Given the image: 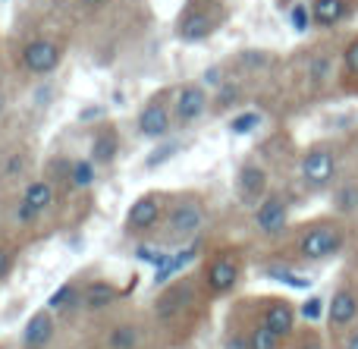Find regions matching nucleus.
Returning <instances> with one entry per match:
<instances>
[{"label": "nucleus", "mask_w": 358, "mask_h": 349, "mask_svg": "<svg viewBox=\"0 0 358 349\" xmlns=\"http://www.w3.org/2000/svg\"><path fill=\"white\" fill-rule=\"evenodd\" d=\"M343 245H346L343 227L321 220V224H311L308 230H302V236H299V255L308 258V262H324V258H334Z\"/></svg>", "instance_id": "nucleus-1"}, {"label": "nucleus", "mask_w": 358, "mask_h": 349, "mask_svg": "<svg viewBox=\"0 0 358 349\" xmlns=\"http://www.w3.org/2000/svg\"><path fill=\"white\" fill-rule=\"evenodd\" d=\"M336 155L327 148V145H315L311 151H305L302 157V180L308 183L311 189H327L336 176Z\"/></svg>", "instance_id": "nucleus-2"}, {"label": "nucleus", "mask_w": 358, "mask_h": 349, "mask_svg": "<svg viewBox=\"0 0 358 349\" xmlns=\"http://www.w3.org/2000/svg\"><path fill=\"white\" fill-rule=\"evenodd\" d=\"M330 331H349L358 325V293L352 287H340L327 302Z\"/></svg>", "instance_id": "nucleus-3"}, {"label": "nucleus", "mask_w": 358, "mask_h": 349, "mask_svg": "<svg viewBox=\"0 0 358 349\" xmlns=\"http://www.w3.org/2000/svg\"><path fill=\"white\" fill-rule=\"evenodd\" d=\"M22 63L29 73H38V76H48L57 69V63H60V48H57L54 41H44V38H38V41H29L22 50Z\"/></svg>", "instance_id": "nucleus-4"}, {"label": "nucleus", "mask_w": 358, "mask_h": 349, "mask_svg": "<svg viewBox=\"0 0 358 349\" xmlns=\"http://www.w3.org/2000/svg\"><path fill=\"white\" fill-rule=\"evenodd\" d=\"M167 224L170 233H176V236H195L204 224V208L198 201H179L176 208H170Z\"/></svg>", "instance_id": "nucleus-5"}, {"label": "nucleus", "mask_w": 358, "mask_h": 349, "mask_svg": "<svg viewBox=\"0 0 358 349\" xmlns=\"http://www.w3.org/2000/svg\"><path fill=\"white\" fill-rule=\"evenodd\" d=\"M255 220H258V227L264 233L277 236V233H283L286 220H289V208H286V201L280 195H267L258 205V211H255Z\"/></svg>", "instance_id": "nucleus-6"}, {"label": "nucleus", "mask_w": 358, "mask_h": 349, "mask_svg": "<svg viewBox=\"0 0 358 349\" xmlns=\"http://www.w3.org/2000/svg\"><path fill=\"white\" fill-rule=\"evenodd\" d=\"M161 220V201L155 199V195H145V199H138L136 205L129 208V218H126V227L136 233H145L151 230V227Z\"/></svg>", "instance_id": "nucleus-7"}, {"label": "nucleus", "mask_w": 358, "mask_h": 349, "mask_svg": "<svg viewBox=\"0 0 358 349\" xmlns=\"http://www.w3.org/2000/svg\"><path fill=\"white\" fill-rule=\"evenodd\" d=\"M50 337H54V315H50V312H38V315H31L29 325H25L22 346L25 349H44L50 343Z\"/></svg>", "instance_id": "nucleus-8"}, {"label": "nucleus", "mask_w": 358, "mask_h": 349, "mask_svg": "<svg viewBox=\"0 0 358 349\" xmlns=\"http://www.w3.org/2000/svg\"><path fill=\"white\" fill-rule=\"evenodd\" d=\"M204 107H208V92L201 85H185L176 98V120L192 123V120H198L204 113Z\"/></svg>", "instance_id": "nucleus-9"}, {"label": "nucleus", "mask_w": 358, "mask_h": 349, "mask_svg": "<svg viewBox=\"0 0 358 349\" xmlns=\"http://www.w3.org/2000/svg\"><path fill=\"white\" fill-rule=\"evenodd\" d=\"M346 16H349L346 0H315V3H311V19H315V25H321V29H334V25H340Z\"/></svg>", "instance_id": "nucleus-10"}, {"label": "nucleus", "mask_w": 358, "mask_h": 349, "mask_svg": "<svg viewBox=\"0 0 358 349\" xmlns=\"http://www.w3.org/2000/svg\"><path fill=\"white\" fill-rule=\"evenodd\" d=\"M239 280V268H236L233 258H217L214 264L208 268V287L214 293H229Z\"/></svg>", "instance_id": "nucleus-11"}, {"label": "nucleus", "mask_w": 358, "mask_h": 349, "mask_svg": "<svg viewBox=\"0 0 358 349\" xmlns=\"http://www.w3.org/2000/svg\"><path fill=\"white\" fill-rule=\"evenodd\" d=\"M261 325L271 327L277 337H289L292 327H296V308H292L289 302H273V306L264 312V321H261Z\"/></svg>", "instance_id": "nucleus-12"}, {"label": "nucleus", "mask_w": 358, "mask_h": 349, "mask_svg": "<svg viewBox=\"0 0 358 349\" xmlns=\"http://www.w3.org/2000/svg\"><path fill=\"white\" fill-rule=\"evenodd\" d=\"M138 129L148 138H161L170 129V111L164 104H148L142 111V117H138Z\"/></svg>", "instance_id": "nucleus-13"}, {"label": "nucleus", "mask_w": 358, "mask_h": 349, "mask_svg": "<svg viewBox=\"0 0 358 349\" xmlns=\"http://www.w3.org/2000/svg\"><path fill=\"white\" fill-rule=\"evenodd\" d=\"M267 189V173L261 167H255V164H245V167L239 170V192L245 201H255L258 195H264Z\"/></svg>", "instance_id": "nucleus-14"}, {"label": "nucleus", "mask_w": 358, "mask_h": 349, "mask_svg": "<svg viewBox=\"0 0 358 349\" xmlns=\"http://www.w3.org/2000/svg\"><path fill=\"white\" fill-rule=\"evenodd\" d=\"M214 19L208 16V13H192V16L182 19V25H179V38L182 41H204V38L214 31Z\"/></svg>", "instance_id": "nucleus-15"}, {"label": "nucleus", "mask_w": 358, "mask_h": 349, "mask_svg": "<svg viewBox=\"0 0 358 349\" xmlns=\"http://www.w3.org/2000/svg\"><path fill=\"white\" fill-rule=\"evenodd\" d=\"M50 205H54V189H50V183H31V186H25L22 208H29L31 214H44Z\"/></svg>", "instance_id": "nucleus-16"}, {"label": "nucleus", "mask_w": 358, "mask_h": 349, "mask_svg": "<svg viewBox=\"0 0 358 349\" xmlns=\"http://www.w3.org/2000/svg\"><path fill=\"white\" fill-rule=\"evenodd\" d=\"M107 346L110 349H138L142 346V331L136 325H120L107 334Z\"/></svg>", "instance_id": "nucleus-17"}, {"label": "nucleus", "mask_w": 358, "mask_h": 349, "mask_svg": "<svg viewBox=\"0 0 358 349\" xmlns=\"http://www.w3.org/2000/svg\"><path fill=\"white\" fill-rule=\"evenodd\" d=\"M195 262V249H185V252H176V255H170L167 262L157 268V274H155V283H167L173 274H179V271L185 268V264H192Z\"/></svg>", "instance_id": "nucleus-18"}, {"label": "nucleus", "mask_w": 358, "mask_h": 349, "mask_svg": "<svg viewBox=\"0 0 358 349\" xmlns=\"http://www.w3.org/2000/svg\"><path fill=\"white\" fill-rule=\"evenodd\" d=\"M117 296H120V290L113 287V283H92V287L85 290V306L88 308H107Z\"/></svg>", "instance_id": "nucleus-19"}, {"label": "nucleus", "mask_w": 358, "mask_h": 349, "mask_svg": "<svg viewBox=\"0 0 358 349\" xmlns=\"http://www.w3.org/2000/svg\"><path fill=\"white\" fill-rule=\"evenodd\" d=\"M185 302H189V287H185V283H182V287H173L167 296H164L161 302H157V315H164V318H170V315H176L179 308L185 306Z\"/></svg>", "instance_id": "nucleus-20"}, {"label": "nucleus", "mask_w": 358, "mask_h": 349, "mask_svg": "<svg viewBox=\"0 0 358 349\" xmlns=\"http://www.w3.org/2000/svg\"><path fill=\"white\" fill-rule=\"evenodd\" d=\"M69 183L76 189H85L94 183V161H76L69 164Z\"/></svg>", "instance_id": "nucleus-21"}, {"label": "nucleus", "mask_w": 358, "mask_h": 349, "mask_svg": "<svg viewBox=\"0 0 358 349\" xmlns=\"http://www.w3.org/2000/svg\"><path fill=\"white\" fill-rule=\"evenodd\" d=\"M264 274L271 277V280L286 283V287H296V290H311V280H308V277L296 274V271H289V268H267Z\"/></svg>", "instance_id": "nucleus-22"}, {"label": "nucleus", "mask_w": 358, "mask_h": 349, "mask_svg": "<svg viewBox=\"0 0 358 349\" xmlns=\"http://www.w3.org/2000/svg\"><path fill=\"white\" fill-rule=\"evenodd\" d=\"M248 349H280V337L271 331V327L258 325L252 331V337H248Z\"/></svg>", "instance_id": "nucleus-23"}, {"label": "nucleus", "mask_w": 358, "mask_h": 349, "mask_svg": "<svg viewBox=\"0 0 358 349\" xmlns=\"http://www.w3.org/2000/svg\"><path fill=\"white\" fill-rule=\"evenodd\" d=\"M299 315H302L308 325H317V321L327 315V302H324L321 296H308V299L302 302V308H299Z\"/></svg>", "instance_id": "nucleus-24"}, {"label": "nucleus", "mask_w": 358, "mask_h": 349, "mask_svg": "<svg viewBox=\"0 0 358 349\" xmlns=\"http://www.w3.org/2000/svg\"><path fill=\"white\" fill-rule=\"evenodd\" d=\"M113 155H117V138H113V136L94 138V145H92V161L94 164H107Z\"/></svg>", "instance_id": "nucleus-25"}, {"label": "nucleus", "mask_w": 358, "mask_h": 349, "mask_svg": "<svg viewBox=\"0 0 358 349\" xmlns=\"http://www.w3.org/2000/svg\"><path fill=\"white\" fill-rule=\"evenodd\" d=\"M261 126V113L248 111V113H239V117L229 123V132H236V136H248V132H255Z\"/></svg>", "instance_id": "nucleus-26"}, {"label": "nucleus", "mask_w": 358, "mask_h": 349, "mask_svg": "<svg viewBox=\"0 0 358 349\" xmlns=\"http://www.w3.org/2000/svg\"><path fill=\"white\" fill-rule=\"evenodd\" d=\"M289 22H292V29H296V31H308V25L315 22V19H311V10H308V6L296 3V6L289 10Z\"/></svg>", "instance_id": "nucleus-27"}, {"label": "nucleus", "mask_w": 358, "mask_h": 349, "mask_svg": "<svg viewBox=\"0 0 358 349\" xmlns=\"http://www.w3.org/2000/svg\"><path fill=\"white\" fill-rule=\"evenodd\" d=\"M76 296H79V287H73V283H63L60 290H57L54 296H50V308H60V306H73Z\"/></svg>", "instance_id": "nucleus-28"}, {"label": "nucleus", "mask_w": 358, "mask_h": 349, "mask_svg": "<svg viewBox=\"0 0 358 349\" xmlns=\"http://www.w3.org/2000/svg\"><path fill=\"white\" fill-rule=\"evenodd\" d=\"M136 258L138 262H145V264H151V268H161L164 262H167V252H157V249H151V245H138L136 249Z\"/></svg>", "instance_id": "nucleus-29"}, {"label": "nucleus", "mask_w": 358, "mask_h": 349, "mask_svg": "<svg viewBox=\"0 0 358 349\" xmlns=\"http://www.w3.org/2000/svg\"><path fill=\"white\" fill-rule=\"evenodd\" d=\"M176 151H179V145H176V142H170V145H161V148H157V151H151V155L145 157V164H148V167H161V164L167 161V157H173Z\"/></svg>", "instance_id": "nucleus-30"}, {"label": "nucleus", "mask_w": 358, "mask_h": 349, "mask_svg": "<svg viewBox=\"0 0 358 349\" xmlns=\"http://www.w3.org/2000/svg\"><path fill=\"white\" fill-rule=\"evenodd\" d=\"M355 205H358V189L355 186H346L340 195H336V208H340V211H352Z\"/></svg>", "instance_id": "nucleus-31"}, {"label": "nucleus", "mask_w": 358, "mask_h": 349, "mask_svg": "<svg viewBox=\"0 0 358 349\" xmlns=\"http://www.w3.org/2000/svg\"><path fill=\"white\" fill-rule=\"evenodd\" d=\"M343 66H346L349 76H358V38L355 41H349L346 54H343Z\"/></svg>", "instance_id": "nucleus-32"}, {"label": "nucleus", "mask_w": 358, "mask_h": 349, "mask_svg": "<svg viewBox=\"0 0 358 349\" xmlns=\"http://www.w3.org/2000/svg\"><path fill=\"white\" fill-rule=\"evenodd\" d=\"M327 73H330V60L327 57H317V60H311V82H324L327 79Z\"/></svg>", "instance_id": "nucleus-33"}, {"label": "nucleus", "mask_w": 358, "mask_h": 349, "mask_svg": "<svg viewBox=\"0 0 358 349\" xmlns=\"http://www.w3.org/2000/svg\"><path fill=\"white\" fill-rule=\"evenodd\" d=\"M242 63H245V66H267L271 57L261 54V50H245V54H242Z\"/></svg>", "instance_id": "nucleus-34"}, {"label": "nucleus", "mask_w": 358, "mask_h": 349, "mask_svg": "<svg viewBox=\"0 0 358 349\" xmlns=\"http://www.w3.org/2000/svg\"><path fill=\"white\" fill-rule=\"evenodd\" d=\"M22 167H25V157H22V155H13L10 161H6V176L22 173Z\"/></svg>", "instance_id": "nucleus-35"}, {"label": "nucleus", "mask_w": 358, "mask_h": 349, "mask_svg": "<svg viewBox=\"0 0 358 349\" xmlns=\"http://www.w3.org/2000/svg\"><path fill=\"white\" fill-rule=\"evenodd\" d=\"M10 268H13V255L6 249H0V277L10 274Z\"/></svg>", "instance_id": "nucleus-36"}, {"label": "nucleus", "mask_w": 358, "mask_h": 349, "mask_svg": "<svg viewBox=\"0 0 358 349\" xmlns=\"http://www.w3.org/2000/svg\"><path fill=\"white\" fill-rule=\"evenodd\" d=\"M343 349H358V327H352V331H349V337L343 340Z\"/></svg>", "instance_id": "nucleus-37"}, {"label": "nucleus", "mask_w": 358, "mask_h": 349, "mask_svg": "<svg viewBox=\"0 0 358 349\" xmlns=\"http://www.w3.org/2000/svg\"><path fill=\"white\" fill-rule=\"evenodd\" d=\"M227 349H248V340H242V337H229V340H227Z\"/></svg>", "instance_id": "nucleus-38"}, {"label": "nucleus", "mask_w": 358, "mask_h": 349, "mask_svg": "<svg viewBox=\"0 0 358 349\" xmlns=\"http://www.w3.org/2000/svg\"><path fill=\"white\" fill-rule=\"evenodd\" d=\"M229 101H236V85H227V94L217 98V104H229Z\"/></svg>", "instance_id": "nucleus-39"}, {"label": "nucleus", "mask_w": 358, "mask_h": 349, "mask_svg": "<svg viewBox=\"0 0 358 349\" xmlns=\"http://www.w3.org/2000/svg\"><path fill=\"white\" fill-rule=\"evenodd\" d=\"M101 113V107H85V111H82V120H92V117H98Z\"/></svg>", "instance_id": "nucleus-40"}, {"label": "nucleus", "mask_w": 358, "mask_h": 349, "mask_svg": "<svg viewBox=\"0 0 358 349\" xmlns=\"http://www.w3.org/2000/svg\"><path fill=\"white\" fill-rule=\"evenodd\" d=\"M302 349H324V346H321V340L317 337H308V343H305Z\"/></svg>", "instance_id": "nucleus-41"}, {"label": "nucleus", "mask_w": 358, "mask_h": 349, "mask_svg": "<svg viewBox=\"0 0 358 349\" xmlns=\"http://www.w3.org/2000/svg\"><path fill=\"white\" fill-rule=\"evenodd\" d=\"M3 104H6V98H3V92H0V111H3Z\"/></svg>", "instance_id": "nucleus-42"}, {"label": "nucleus", "mask_w": 358, "mask_h": 349, "mask_svg": "<svg viewBox=\"0 0 358 349\" xmlns=\"http://www.w3.org/2000/svg\"><path fill=\"white\" fill-rule=\"evenodd\" d=\"M85 3H104V0H85Z\"/></svg>", "instance_id": "nucleus-43"}]
</instances>
